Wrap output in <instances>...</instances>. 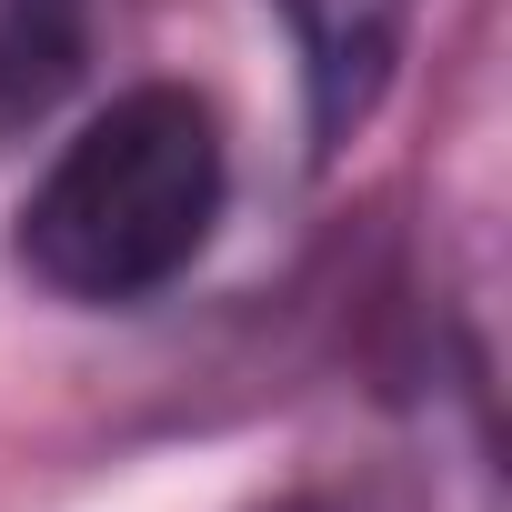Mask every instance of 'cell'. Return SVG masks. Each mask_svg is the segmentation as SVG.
I'll return each mask as SVG.
<instances>
[{
    "instance_id": "obj_1",
    "label": "cell",
    "mask_w": 512,
    "mask_h": 512,
    "mask_svg": "<svg viewBox=\"0 0 512 512\" xmlns=\"http://www.w3.org/2000/svg\"><path fill=\"white\" fill-rule=\"evenodd\" d=\"M211 221H221V131L191 91L151 81L61 141V161L21 201V262L61 302L111 312L181 282Z\"/></svg>"
},
{
    "instance_id": "obj_4",
    "label": "cell",
    "mask_w": 512,
    "mask_h": 512,
    "mask_svg": "<svg viewBox=\"0 0 512 512\" xmlns=\"http://www.w3.org/2000/svg\"><path fill=\"white\" fill-rule=\"evenodd\" d=\"M272 512H322V502H272Z\"/></svg>"
},
{
    "instance_id": "obj_3",
    "label": "cell",
    "mask_w": 512,
    "mask_h": 512,
    "mask_svg": "<svg viewBox=\"0 0 512 512\" xmlns=\"http://www.w3.org/2000/svg\"><path fill=\"white\" fill-rule=\"evenodd\" d=\"M91 41V0H0V131H31Z\"/></svg>"
},
{
    "instance_id": "obj_2",
    "label": "cell",
    "mask_w": 512,
    "mask_h": 512,
    "mask_svg": "<svg viewBox=\"0 0 512 512\" xmlns=\"http://www.w3.org/2000/svg\"><path fill=\"white\" fill-rule=\"evenodd\" d=\"M282 21H292V41H302L312 131L342 141V131L382 101V81H392V61H402L412 0H282Z\"/></svg>"
}]
</instances>
